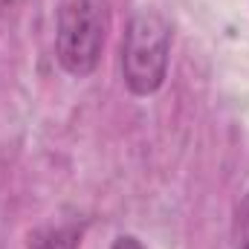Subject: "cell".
<instances>
[{
	"label": "cell",
	"instance_id": "cell-1",
	"mask_svg": "<svg viewBox=\"0 0 249 249\" xmlns=\"http://www.w3.org/2000/svg\"><path fill=\"white\" fill-rule=\"evenodd\" d=\"M171 26L160 12H136L124 29L122 78L133 96H154L168 75Z\"/></svg>",
	"mask_w": 249,
	"mask_h": 249
},
{
	"label": "cell",
	"instance_id": "cell-2",
	"mask_svg": "<svg viewBox=\"0 0 249 249\" xmlns=\"http://www.w3.org/2000/svg\"><path fill=\"white\" fill-rule=\"evenodd\" d=\"M107 29H110V9L105 0H67L61 6L58 61L70 75L84 78L99 67Z\"/></svg>",
	"mask_w": 249,
	"mask_h": 249
},
{
	"label": "cell",
	"instance_id": "cell-3",
	"mask_svg": "<svg viewBox=\"0 0 249 249\" xmlns=\"http://www.w3.org/2000/svg\"><path fill=\"white\" fill-rule=\"evenodd\" d=\"M29 249H78V232L70 226H47L29 235Z\"/></svg>",
	"mask_w": 249,
	"mask_h": 249
},
{
	"label": "cell",
	"instance_id": "cell-4",
	"mask_svg": "<svg viewBox=\"0 0 249 249\" xmlns=\"http://www.w3.org/2000/svg\"><path fill=\"white\" fill-rule=\"evenodd\" d=\"M238 249H249V194L244 203V220H241V247Z\"/></svg>",
	"mask_w": 249,
	"mask_h": 249
},
{
	"label": "cell",
	"instance_id": "cell-5",
	"mask_svg": "<svg viewBox=\"0 0 249 249\" xmlns=\"http://www.w3.org/2000/svg\"><path fill=\"white\" fill-rule=\"evenodd\" d=\"M113 249H145L133 235H119L116 241H113Z\"/></svg>",
	"mask_w": 249,
	"mask_h": 249
}]
</instances>
